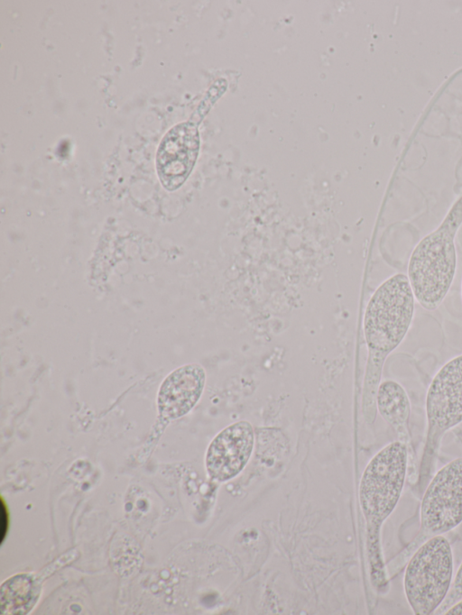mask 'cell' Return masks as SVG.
I'll list each match as a JSON object with an SVG mask.
<instances>
[{"instance_id": "obj_1", "label": "cell", "mask_w": 462, "mask_h": 615, "mask_svg": "<svg viewBox=\"0 0 462 615\" xmlns=\"http://www.w3.org/2000/svg\"><path fill=\"white\" fill-rule=\"evenodd\" d=\"M414 295L406 275L398 273L382 283L365 309L364 333L368 359L363 387V409L374 420L376 393L386 357L401 344L411 326Z\"/></svg>"}, {"instance_id": "obj_2", "label": "cell", "mask_w": 462, "mask_h": 615, "mask_svg": "<svg viewBox=\"0 0 462 615\" xmlns=\"http://www.w3.org/2000/svg\"><path fill=\"white\" fill-rule=\"evenodd\" d=\"M409 467L408 450L399 440L382 448L367 464L359 485V502L366 521L367 554L372 583L388 584L381 545V528L397 506Z\"/></svg>"}, {"instance_id": "obj_3", "label": "cell", "mask_w": 462, "mask_h": 615, "mask_svg": "<svg viewBox=\"0 0 462 615\" xmlns=\"http://www.w3.org/2000/svg\"><path fill=\"white\" fill-rule=\"evenodd\" d=\"M461 223L462 197L411 253L408 279L414 298L425 309H436L449 290L457 266L454 238Z\"/></svg>"}, {"instance_id": "obj_4", "label": "cell", "mask_w": 462, "mask_h": 615, "mask_svg": "<svg viewBox=\"0 0 462 615\" xmlns=\"http://www.w3.org/2000/svg\"><path fill=\"white\" fill-rule=\"evenodd\" d=\"M427 436L416 481L421 495L432 476L444 434L462 422V354L445 363L433 377L426 396Z\"/></svg>"}, {"instance_id": "obj_5", "label": "cell", "mask_w": 462, "mask_h": 615, "mask_svg": "<svg viewBox=\"0 0 462 615\" xmlns=\"http://www.w3.org/2000/svg\"><path fill=\"white\" fill-rule=\"evenodd\" d=\"M453 569L452 548L443 535L426 539L415 549L403 575L405 598L415 614L435 613L450 589Z\"/></svg>"}, {"instance_id": "obj_6", "label": "cell", "mask_w": 462, "mask_h": 615, "mask_svg": "<svg viewBox=\"0 0 462 615\" xmlns=\"http://www.w3.org/2000/svg\"><path fill=\"white\" fill-rule=\"evenodd\" d=\"M462 522V457L442 466L427 483L420 505V532L412 548Z\"/></svg>"}, {"instance_id": "obj_7", "label": "cell", "mask_w": 462, "mask_h": 615, "mask_svg": "<svg viewBox=\"0 0 462 615\" xmlns=\"http://www.w3.org/2000/svg\"><path fill=\"white\" fill-rule=\"evenodd\" d=\"M199 149L197 127L180 123L170 129L162 139L156 154L159 179L169 191L179 188L190 174Z\"/></svg>"}, {"instance_id": "obj_8", "label": "cell", "mask_w": 462, "mask_h": 615, "mask_svg": "<svg viewBox=\"0 0 462 615\" xmlns=\"http://www.w3.org/2000/svg\"><path fill=\"white\" fill-rule=\"evenodd\" d=\"M254 444V428L248 421H237L222 429L207 449L205 464L208 476L219 482L237 476L248 463Z\"/></svg>"}, {"instance_id": "obj_9", "label": "cell", "mask_w": 462, "mask_h": 615, "mask_svg": "<svg viewBox=\"0 0 462 615\" xmlns=\"http://www.w3.org/2000/svg\"><path fill=\"white\" fill-rule=\"evenodd\" d=\"M206 384V372L198 363L182 365L172 371L161 384L157 407L166 420L189 413L199 400Z\"/></svg>"}, {"instance_id": "obj_10", "label": "cell", "mask_w": 462, "mask_h": 615, "mask_svg": "<svg viewBox=\"0 0 462 615\" xmlns=\"http://www.w3.org/2000/svg\"><path fill=\"white\" fill-rule=\"evenodd\" d=\"M376 408L382 418L393 428L398 440L407 447L408 471L411 470L418 476L417 460L409 430L411 404L404 388L392 380L380 382L376 393Z\"/></svg>"}, {"instance_id": "obj_11", "label": "cell", "mask_w": 462, "mask_h": 615, "mask_svg": "<svg viewBox=\"0 0 462 615\" xmlns=\"http://www.w3.org/2000/svg\"><path fill=\"white\" fill-rule=\"evenodd\" d=\"M42 572L17 574L3 582L0 588V610L2 614H27L37 603L42 584L45 579Z\"/></svg>"}, {"instance_id": "obj_12", "label": "cell", "mask_w": 462, "mask_h": 615, "mask_svg": "<svg viewBox=\"0 0 462 615\" xmlns=\"http://www.w3.org/2000/svg\"><path fill=\"white\" fill-rule=\"evenodd\" d=\"M460 599H462V562L456 572L450 589L444 601L435 611V614H444L452 604Z\"/></svg>"}, {"instance_id": "obj_13", "label": "cell", "mask_w": 462, "mask_h": 615, "mask_svg": "<svg viewBox=\"0 0 462 615\" xmlns=\"http://www.w3.org/2000/svg\"><path fill=\"white\" fill-rule=\"evenodd\" d=\"M444 614L448 615H462V599L452 604Z\"/></svg>"}]
</instances>
